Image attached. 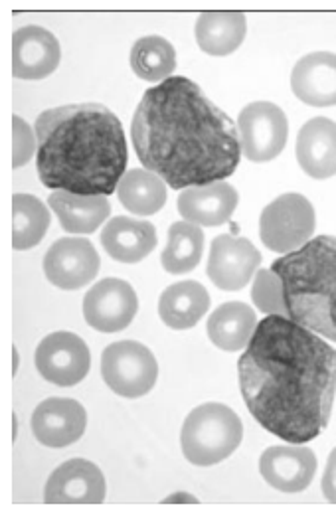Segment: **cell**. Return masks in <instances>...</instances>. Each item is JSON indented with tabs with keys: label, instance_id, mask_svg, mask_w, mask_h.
<instances>
[{
	"label": "cell",
	"instance_id": "32",
	"mask_svg": "<svg viewBox=\"0 0 336 512\" xmlns=\"http://www.w3.org/2000/svg\"><path fill=\"white\" fill-rule=\"evenodd\" d=\"M167 503H198L194 497H190L188 493H176L174 497H168Z\"/></svg>",
	"mask_w": 336,
	"mask_h": 512
},
{
	"label": "cell",
	"instance_id": "31",
	"mask_svg": "<svg viewBox=\"0 0 336 512\" xmlns=\"http://www.w3.org/2000/svg\"><path fill=\"white\" fill-rule=\"evenodd\" d=\"M321 487H323V495L327 497V501L336 505V447L333 449V453L329 455Z\"/></svg>",
	"mask_w": 336,
	"mask_h": 512
},
{
	"label": "cell",
	"instance_id": "23",
	"mask_svg": "<svg viewBox=\"0 0 336 512\" xmlns=\"http://www.w3.org/2000/svg\"><path fill=\"white\" fill-rule=\"evenodd\" d=\"M48 204L70 234H93L111 214L107 196H80L56 190L50 194Z\"/></svg>",
	"mask_w": 336,
	"mask_h": 512
},
{
	"label": "cell",
	"instance_id": "27",
	"mask_svg": "<svg viewBox=\"0 0 336 512\" xmlns=\"http://www.w3.org/2000/svg\"><path fill=\"white\" fill-rule=\"evenodd\" d=\"M131 68L145 82H165L176 68L174 46L163 36H143L131 50Z\"/></svg>",
	"mask_w": 336,
	"mask_h": 512
},
{
	"label": "cell",
	"instance_id": "17",
	"mask_svg": "<svg viewBox=\"0 0 336 512\" xmlns=\"http://www.w3.org/2000/svg\"><path fill=\"white\" fill-rule=\"evenodd\" d=\"M238 192L226 180L204 184V186H190L178 194V212L184 222L216 228L226 224L236 206H238Z\"/></svg>",
	"mask_w": 336,
	"mask_h": 512
},
{
	"label": "cell",
	"instance_id": "19",
	"mask_svg": "<svg viewBox=\"0 0 336 512\" xmlns=\"http://www.w3.org/2000/svg\"><path fill=\"white\" fill-rule=\"evenodd\" d=\"M297 161L311 178L336 174V123L327 117L307 121L297 137Z\"/></svg>",
	"mask_w": 336,
	"mask_h": 512
},
{
	"label": "cell",
	"instance_id": "21",
	"mask_svg": "<svg viewBox=\"0 0 336 512\" xmlns=\"http://www.w3.org/2000/svg\"><path fill=\"white\" fill-rule=\"evenodd\" d=\"M248 22L244 12H202L196 20V42L208 56H230L246 38Z\"/></svg>",
	"mask_w": 336,
	"mask_h": 512
},
{
	"label": "cell",
	"instance_id": "12",
	"mask_svg": "<svg viewBox=\"0 0 336 512\" xmlns=\"http://www.w3.org/2000/svg\"><path fill=\"white\" fill-rule=\"evenodd\" d=\"M44 273L58 289L76 291L97 277L99 256L84 238H62L44 257Z\"/></svg>",
	"mask_w": 336,
	"mask_h": 512
},
{
	"label": "cell",
	"instance_id": "25",
	"mask_svg": "<svg viewBox=\"0 0 336 512\" xmlns=\"http://www.w3.org/2000/svg\"><path fill=\"white\" fill-rule=\"evenodd\" d=\"M117 196L129 212L137 216H151L165 206L167 188L165 180L155 172L133 169L125 172V176L121 178L117 186Z\"/></svg>",
	"mask_w": 336,
	"mask_h": 512
},
{
	"label": "cell",
	"instance_id": "2",
	"mask_svg": "<svg viewBox=\"0 0 336 512\" xmlns=\"http://www.w3.org/2000/svg\"><path fill=\"white\" fill-rule=\"evenodd\" d=\"M131 137L143 167L174 190L220 182L242 159L238 125L188 78L145 91Z\"/></svg>",
	"mask_w": 336,
	"mask_h": 512
},
{
	"label": "cell",
	"instance_id": "5",
	"mask_svg": "<svg viewBox=\"0 0 336 512\" xmlns=\"http://www.w3.org/2000/svg\"><path fill=\"white\" fill-rule=\"evenodd\" d=\"M240 416L224 404H202L192 410L180 431L184 457L196 467H212L228 459L242 443Z\"/></svg>",
	"mask_w": 336,
	"mask_h": 512
},
{
	"label": "cell",
	"instance_id": "29",
	"mask_svg": "<svg viewBox=\"0 0 336 512\" xmlns=\"http://www.w3.org/2000/svg\"><path fill=\"white\" fill-rule=\"evenodd\" d=\"M252 299L255 307L269 315H279V317H289L287 303H285V289L283 281L279 279L277 273L271 269H259L253 279Z\"/></svg>",
	"mask_w": 336,
	"mask_h": 512
},
{
	"label": "cell",
	"instance_id": "10",
	"mask_svg": "<svg viewBox=\"0 0 336 512\" xmlns=\"http://www.w3.org/2000/svg\"><path fill=\"white\" fill-rule=\"evenodd\" d=\"M34 362L44 380L68 388L84 380L91 366L89 348L74 333H52L38 344Z\"/></svg>",
	"mask_w": 336,
	"mask_h": 512
},
{
	"label": "cell",
	"instance_id": "9",
	"mask_svg": "<svg viewBox=\"0 0 336 512\" xmlns=\"http://www.w3.org/2000/svg\"><path fill=\"white\" fill-rule=\"evenodd\" d=\"M137 311V293L123 279H103L85 295V321L99 333H119L127 329L133 323Z\"/></svg>",
	"mask_w": 336,
	"mask_h": 512
},
{
	"label": "cell",
	"instance_id": "8",
	"mask_svg": "<svg viewBox=\"0 0 336 512\" xmlns=\"http://www.w3.org/2000/svg\"><path fill=\"white\" fill-rule=\"evenodd\" d=\"M242 153L253 163H267L281 155L289 137L285 113L269 101H255L238 117Z\"/></svg>",
	"mask_w": 336,
	"mask_h": 512
},
{
	"label": "cell",
	"instance_id": "18",
	"mask_svg": "<svg viewBox=\"0 0 336 512\" xmlns=\"http://www.w3.org/2000/svg\"><path fill=\"white\" fill-rule=\"evenodd\" d=\"M291 89L307 105H336V54L313 52L301 58L291 74Z\"/></svg>",
	"mask_w": 336,
	"mask_h": 512
},
{
	"label": "cell",
	"instance_id": "14",
	"mask_svg": "<svg viewBox=\"0 0 336 512\" xmlns=\"http://www.w3.org/2000/svg\"><path fill=\"white\" fill-rule=\"evenodd\" d=\"M259 473L269 487L281 493H301L313 483L317 457L309 447L273 445L261 455Z\"/></svg>",
	"mask_w": 336,
	"mask_h": 512
},
{
	"label": "cell",
	"instance_id": "3",
	"mask_svg": "<svg viewBox=\"0 0 336 512\" xmlns=\"http://www.w3.org/2000/svg\"><path fill=\"white\" fill-rule=\"evenodd\" d=\"M42 184L80 196H109L125 176L129 151L123 125L99 103L62 105L36 119Z\"/></svg>",
	"mask_w": 336,
	"mask_h": 512
},
{
	"label": "cell",
	"instance_id": "7",
	"mask_svg": "<svg viewBox=\"0 0 336 512\" xmlns=\"http://www.w3.org/2000/svg\"><path fill=\"white\" fill-rule=\"evenodd\" d=\"M101 376L117 396L141 398L155 388L159 364L141 342H113L101 354Z\"/></svg>",
	"mask_w": 336,
	"mask_h": 512
},
{
	"label": "cell",
	"instance_id": "30",
	"mask_svg": "<svg viewBox=\"0 0 336 512\" xmlns=\"http://www.w3.org/2000/svg\"><path fill=\"white\" fill-rule=\"evenodd\" d=\"M36 149H38L36 131H32L24 119L14 115L12 117V167L14 169L24 167L34 157Z\"/></svg>",
	"mask_w": 336,
	"mask_h": 512
},
{
	"label": "cell",
	"instance_id": "6",
	"mask_svg": "<svg viewBox=\"0 0 336 512\" xmlns=\"http://www.w3.org/2000/svg\"><path fill=\"white\" fill-rule=\"evenodd\" d=\"M315 222L313 204L303 194L289 192L265 206L259 218V236L267 250L291 254L313 238Z\"/></svg>",
	"mask_w": 336,
	"mask_h": 512
},
{
	"label": "cell",
	"instance_id": "1",
	"mask_svg": "<svg viewBox=\"0 0 336 512\" xmlns=\"http://www.w3.org/2000/svg\"><path fill=\"white\" fill-rule=\"evenodd\" d=\"M238 374L250 414L275 437L303 445L329 426L336 350L293 319L269 315L259 321Z\"/></svg>",
	"mask_w": 336,
	"mask_h": 512
},
{
	"label": "cell",
	"instance_id": "28",
	"mask_svg": "<svg viewBox=\"0 0 336 512\" xmlns=\"http://www.w3.org/2000/svg\"><path fill=\"white\" fill-rule=\"evenodd\" d=\"M204 252V232L200 226L190 222H176L168 230V244L161 257L168 273H188L192 271Z\"/></svg>",
	"mask_w": 336,
	"mask_h": 512
},
{
	"label": "cell",
	"instance_id": "24",
	"mask_svg": "<svg viewBox=\"0 0 336 512\" xmlns=\"http://www.w3.org/2000/svg\"><path fill=\"white\" fill-rule=\"evenodd\" d=\"M257 319L252 307L240 301L220 305L208 319V337L218 348L238 352L252 341Z\"/></svg>",
	"mask_w": 336,
	"mask_h": 512
},
{
	"label": "cell",
	"instance_id": "22",
	"mask_svg": "<svg viewBox=\"0 0 336 512\" xmlns=\"http://www.w3.org/2000/svg\"><path fill=\"white\" fill-rule=\"evenodd\" d=\"M210 295L204 285L196 281H180L163 291L159 299V315L163 323L174 329L184 331L198 325V321L208 313Z\"/></svg>",
	"mask_w": 336,
	"mask_h": 512
},
{
	"label": "cell",
	"instance_id": "20",
	"mask_svg": "<svg viewBox=\"0 0 336 512\" xmlns=\"http://www.w3.org/2000/svg\"><path fill=\"white\" fill-rule=\"evenodd\" d=\"M101 246L121 263H139L157 248V230L151 222L117 216L103 228Z\"/></svg>",
	"mask_w": 336,
	"mask_h": 512
},
{
	"label": "cell",
	"instance_id": "4",
	"mask_svg": "<svg viewBox=\"0 0 336 512\" xmlns=\"http://www.w3.org/2000/svg\"><path fill=\"white\" fill-rule=\"evenodd\" d=\"M271 271L285 289L289 319L336 342V238L319 236L279 257Z\"/></svg>",
	"mask_w": 336,
	"mask_h": 512
},
{
	"label": "cell",
	"instance_id": "16",
	"mask_svg": "<svg viewBox=\"0 0 336 512\" xmlns=\"http://www.w3.org/2000/svg\"><path fill=\"white\" fill-rule=\"evenodd\" d=\"M87 414L84 406L70 398L44 400L32 414L34 437L54 449L68 447L84 435Z\"/></svg>",
	"mask_w": 336,
	"mask_h": 512
},
{
	"label": "cell",
	"instance_id": "11",
	"mask_svg": "<svg viewBox=\"0 0 336 512\" xmlns=\"http://www.w3.org/2000/svg\"><path fill=\"white\" fill-rule=\"evenodd\" d=\"M105 493V477L95 463L70 459L50 475L44 501L48 505H99Z\"/></svg>",
	"mask_w": 336,
	"mask_h": 512
},
{
	"label": "cell",
	"instance_id": "13",
	"mask_svg": "<svg viewBox=\"0 0 336 512\" xmlns=\"http://www.w3.org/2000/svg\"><path fill=\"white\" fill-rule=\"evenodd\" d=\"M259 263L261 256L250 240L224 234L212 242L208 277L222 291H240L252 281Z\"/></svg>",
	"mask_w": 336,
	"mask_h": 512
},
{
	"label": "cell",
	"instance_id": "26",
	"mask_svg": "<svg viewBox=\"0 0 336 512\" xmlns=\"http://www.w3.org/2000/svg\"><path fill=\"white\" fill-rule=\"evenodd\" d=\"M50 226V210L30 194L12 196V248L30 250L42 242Z\"/></svg>",
	"mask_w": 336,
	"mask_h": 512
},
{
	"label": "cell",
	"instance_id": "15",
	"mask_svg": "<svg viewBox=\"0 0 336 512\" xmlns=\"http://www.w3.org/2000/svg\"><path fill=\"white\" fill-rule=\"evenodd\" d=\"M58 38L42 26H24L12 36V74L18 80H44L60 66Z\"/></svg>",
	"mask_w": 336,
	"mask_h": 512
}]
</instances>
